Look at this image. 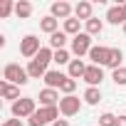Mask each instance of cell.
<instances>
[{"label": "cell", "mask_w": 126, "mask_h": 126, "mask_svg": "<svg viewBox=\"0 0 126 126\" xmlns=\"http://www.w3.org/2000/svg\"><path fill=\"white\" fill-rule=\"evenodd\" d=\"M111 79H114V84H116V87H126V67L114 69V72H111Z\"/></svg>", "instance_id": "cell-25"}, {"label": "cell", "mask_w": 126, "mask_h": 126, "mask_svg": "<svg viewBox=\"0 0 126 126\" xmlns=\"http://www.w3.org/2000/svg\"><path fill=\"white\" fill-rule=\"evenodd\" d=\"M79 27H82V20H77V17H74V15H72V17H69V20H64V25H62V30H64V32H67V35H72V37H77V35H79V32H82V30H79Z\"/></svg>", "instance_id": "cell-21"}, {"label": "cell", "mask_w": 126, "mask_h": 126, "mask_svg": "<svg viewBox=\"0 0 126 126\" xmlns=\"http://www.w3.org/2000/svg\"><path fill=\"white\" fill-rule=\"evenodd\" d=\"M40 30L47 32V35H54V32H59V20L52 17V15H47V17L40 20Z\"/></svg>", "instance_id": "cell-18"}, {"label": "cell", "mask_w": 126, "mask_h": 126, "mask_svg": "<svg viewBox=\"0 0 126 126\" xmlns=\"http://www.w3.org/2000/svg\"><path fill=\"white\" fill-rule=\"evenodd\" d=\"M74 89H77V79H69V77H67V82L62 84V89H59V92L64 94V96H69V94H74Z\"/></svg>", "instance_id": "cell-29"}, {"label": "cell", "mask_w": 126, "mask_h": 126, "mask_svg": "<svg viewBox=\"0 0 126 126\" xmlns=\"http://www.w3.org/2000/svg\"><path fill=\"white\" fill-rule=\"evenodd\" d=\"M116 114H111V111H104L101 116H99V126H116Z\"/></svg>", "instance_id": "cell-27"}, {"label": "cell", "mask_w": 126, "mask_h": 126, "mask_svg": "<svg viewBox=\"0 0 126 126\" xmlns=\"http://www.w3.org/2000/svg\"><path fill=\"white\" fill-rule=\"evenodd\" d=\"M3 126H22V119H8Z\"/></svg>", "instance_id": "cell-30"}, {"label": "cell", "mask_w": 126, "mask_h": 126, "mask_svg": "<svg viewBox=\"0 0 126 126\" xmlns=\"http://www.w3.org/2000/svg\"><path fill=\"white\" fill-rule=\"evenodd\" d=\"M67 77H69V74L59 72V69H49V72L45 74V84H47L49 89H62V84L67 82Z\"/></svg>", "instance_id": "cell-9"}, {"label": "cell", "mask_w": 126, "mask_h": 126, "mask_svg": "<svg viewBox=\"0 0 126 126\" xmlns=\"http://www.w3.org/2000/svg\"><path fill=\"white\" fill-rule=\"evenodd\" d=\"M59 89H49V87H45L42 92H40V104L42 106H59Z\"/></svg>", "instance_id": "cell-11"}, {"label": "cell", "mask_w": 126, "mask_h": 126, "mask_svg": "<svg viewBox=\"0 0 126 126\" xmlns=\"http://www.w3.org/2000/svg\"><path fill=\"white\" fill-rule=\"evenodd\" d=\"M15 13V3H13V0H3V3H0V17H10Z\"/></svg>", "instance_id": "cell-26"}, {"label": "cell", "mask_w": 126, "mask_h": 126, "mask_svg": "<svg viewBox=\"0 0 126 126\" xmlns=\"http://www.w3.org/2000/svg\"><path fill=\"white\" fill-rule=\"evenodd\" d=\"M35 111H37V106H35V99H32V96H22V99H17V101L10 106L13 119H30Z\"/></svg>", "instance_id": "cell-3"}, {"label": "cell", "mask_w": 126, "mask_h": 126, "mask_svg": "<svg viewBox=\"0 0 126 126\" xmlns=\"http://www.w3.org/2000/svg\"><path fill=\"white\" fill-rule=\"evenodd\" d=\"M3 79L15 84V87H25L30 82V74H27V67H20L17 62H10V64H5V69H3Z\"/></svg>", "instance_id": "cell-1"}, {"label": "cell", "mask_w": 126, "mask_h": 126, "mask_svg": "<svg viewBox=\"0 0 126 126\" xmlns=\"http://www.w3.org/2000/svg\"><path fill=\"white\" fill-rule=\"evenodd\" d=\"M82 99H84V104L96 106V104L101 101V89H99V87H87V89H84V94H82Z\"/></svg>", "instance_id": "cell-16"}, {"label": "cell", "mask_w": 126, "mask_h": 126, "mask_svg": "<svg viewBox=\"0 0 126 126\" xmlns=\"http://www.w3.org/2000/svg\"><path fill=\"white\" fill-rule=\"evenodd\" d=\"M79 109H82V99L74 96V94L59 99V114H62V116H77Z\"/></svg>", "instance_id": "cell-5"}, {"label": "cell", "mask_w": 126, "mask_h": 126, "mask_svg": "<svg viewBox=\"0 0 126 126\" xmlns=\"http://www.w3.org/2000/svg\"><path fill=\"white\" fill-rule=\"evenodd\" d=\"M121 59H124V52H121L119 47H111V52H109V62H106V67H111V72H114V69H119V67H121Z\"/></svg>", "instance_id": "cell-22"}, {"label": "cell", "mask_w": 126, "mask_h": 126, "mask_svg": "<svg viewBox=\"0 0 126 126\" xmlns=\"http://www.w3.org/2000/svg\"><path fill=\"white\" fill-rule=\"evenodd\" d=\"M124 35H126V25H124Z\"/></svg>", "instance_id": "cell-33"}, {"label": "cell", "mask_w": 126, "mask_h": 126, "mask_svg": "<svg viewBox=\"0 0 126 126\" xmlns=\"http://www.w3.org/2000/svg\"><path fill=\"white\" fill-rule=\"evenodd\" d=\"M109 52H111V47L94 45V47H92V52H89V59H92V64H96V67H104L106 62H109Z\"/></svg>", "instance_id": "cell-8"}, {"label": "cell", "mask_w": 126, "mask_h": 126, "mask_svg": "<svg viewBox=\"0 0 126 126\" xmlns=\"http://www.w3.org/2000/svg\"><path fill=\"white\" fill-rule=\"evenodd\" d=\"M72 13H74V8H72L69 3H64V0H59V3H52V5H49V15L57 17V20H69Z\"/></svg>", "instance_id": "cell-7"}, {"label": "cell", "mask_w": 126, "mask_h": 126, "mask_svg": "<svg viewBox=\"0 0 126 126\" xmlns=\"http://www.w3.org/2000/svg\"><path fill=\"white\" fill-rule=\"evenodd\" d=\"M59 119V106H40L30 119H27V124L30 126H52L54 121Z\"/></svg>", "instance_id": "cell-2"}, {"label": "cell", "mask_w": 126, "mask_h": 126, "mask_svg": "<svg viewBox=\"0 0 126 126\" xmlns=\"http://www.w3.org/2000/svg\"><path fill=\"white\" fill-rule=\"evenodd\" d=\"M40 49H42V47H40V37H37V35H25V37L20 40V54L27 57L30 62L37 57Z\"/></svg>", "instance_id": "cell-4"}, {"label": "cell", "mask_w": 126, "mask_h": 126, "mask_svg": "<svg viewBox=\"0 0 126 126\" xmlns=\"http://www.w3.org/2000/svg\"><path fill=\"white\" fill-rule=\"evenodd\" d=\"M116 126H126V114H119V119H116Z\"/></svg>", "instance_id": "cell-31"}, {"label": "cell", "mask_w": 126, "mask_h": 126, "mask_svg": "<svg viewBox=\"0 0 126 126\" xmlns=\"http://www.w3.org/2000/svg\"><path fill=\"white\" fill-rule=\"evenodd\" d=\"M67 32L64 30H59V32H54V35H49V47L57 52V49H67Z\"/></svg>", "instance_id": "cell-17"}, {"label": "cell", "mask_w": 126, "mask_h": 126, "mask_svg": "<svg viewBox=\"0 0 126 126\" xmlns=\"http://www.w3.org/2000/svg\"><path fill=\"white\" fill-rule=\"evenodd\" d=\"M0 94H3V99H10L13 104L17 101V99H22L20 96V87H15V84H10V82H0Z\"/></svg>", "instance_id": "cell-14"}, {"label": "cell", "mask_w": 126, "mask_h": 126, "mask_svg": "<svg viewBox=\"0 0 126 126\" xmlns=\"http://www.w3.org/2000/svg\"><path fill=\"white\" fill-rule=\"evenodd\" d=\"M92 35H87V32H79L77 37H72V52L77 54V57H84V54H89L92 52Z\"/></svg>", "instance_id": "cell-6"}, {"label": "cell", "mask_w": 126, "mask_h": 126, "mask_svg": "<svg viewBox=\"0 0 126 126\" xmlns=\"http://www.w3.org/2000/svg\"><path fill=\"white\" fill-rule=\"evenodd\" d=\"M15 15H17L20 20L30 17V15H32V3H30V0H17V3H15Z\"/></svg>", "instance_id": "cell-20"}, {"label": "cell", "mask_w": 126, "mask_h": 126, "mask_svg": "<svg viewBox=\"0 0 126 126\" xmlns=\"http://www.w3.org/2000/svg\"><path fill=\"white\" fill-rule=\"evenodd\" d=\"M82 79H84L89 87H99V84H101V79H104V69H101V67H96V64H89Z\"/></svg>", "instance_id": "cell-10"}, {"label": "cell", "mask_w": 126, "mask_h": 126, "mask_svg": "<svg viewBox=\"0 0 126 126\" xmlns=\"http://www.w3.org/2000/svg\"><path fill=\"white\" fill-rule=\"evenodd\" d=\"M47 72H49V69H47V67H42L40 62H35V59L27 64V74H30V79H45V74H47Z\"/></svg>", "instance_id": "cell-19"}, {"label": "cell", "mask_w": 126, "mask_h": 126, "mask_svg": "<svg viewBox=\"0 0 126 126\" xmlns=\"http://www.w3.org/2000/svg\"><path fill=\"white\" fill-rule=\"evenodd\" d=\"M84 27H87V35H101V30H104V22L99 20V17H92V20H87L84 22Z\"/></svg>", "instance_id": "cell-24"}, {"label": "cell", "mask_w": 126, "mask_h": 126, "mask_svg": "<svg viewBox=\"0 0 126 126\" xmlns=\"http://www.w3.org/2000/svg\"><path fill=\"white\" fill-rule=\"evenodd\" d=\"M106 22H111V25H126V10H124V5H114V8H109L106 10Z\"/></svg>", "instance_id": "cell-12"}, {"label": "cell", "mask_w": 126, "mask_h": 126, "mask_svg": "<svg viewBox=\"0 0 126 126\" xmlns=\"http://www.w3.org/2000/svg\"><path fill=\"white\" fill-rule=\"evenodd\" d=\"M87 67H89V64H84V59H72V62H69V67H67L69 79H82L84 72H87Z\"/></svg>", "instance_id": "cell-15"}, {"label": "cell", "mask_w": 126, "mask_h": 126, "mask_svg": "<svg viewBox=\"0 0 126 126\" xmlns=\"http://www.w3.org/2000/svg\"><path fill=\"white\" fill-rule=\"evenodd\" d=\"M54 62H57L59 67H62V64L69 67V62H72V59H69V52H67V49H57V52H54Z\"/></svg>", "instance_id": "cell-28"}, {"label": "cell", "mask_w": 126, "mask_h": 126, "mask_svg": "<svg viewBox=\"0 0 126 126\" xmlns=\"http://www.w3.org/2000/svg\"><path fill=\"white\" fill-rule=\"evenodd\" d=\"M92 13H94V5H92V3H87V0H79V3L74 5V17H77V20H82V22L92 20V17H94Z\"/></svg>", "instance_id": "cell-13"}, {"label": "cell", "mask_w": 126, "mask_h": 126, "mask_svg": "<svg viewBox=\"0 0 126 126\" xmlns=\"http://www.w3.org/2000/svg\"><path fill=\"white\" fill-rule=\"evenodd\" d=\"M52 126H69V121H67V119H57Z\"/></svg>", "instance_id": "cell-32"}, {"label": "cell", "mask_w": 126, "mask_h": 126, "mask_svg": "<svg viewBox=\"0 0 126 126\" xmlns=\"http://www.w3.org/2000/svg\"><path fill=\"white\" fill-rule=\"evenodd\" d=\"M35 62H40L42 67H47L49 62H54V49H52V47H42V49L37 52V57H35Z\"/></svg>", "instance_id": "cell-23"}]
</instances>
